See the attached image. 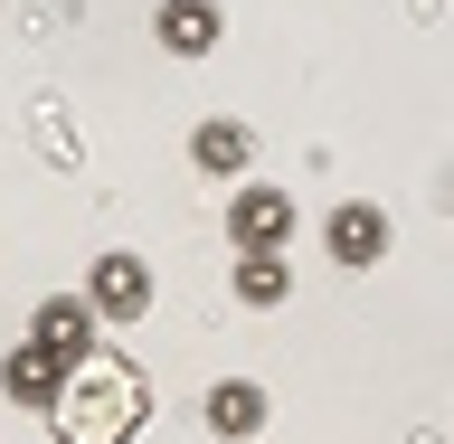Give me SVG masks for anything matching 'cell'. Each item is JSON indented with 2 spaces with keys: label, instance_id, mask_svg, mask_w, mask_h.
<instances>
[{
  "label": "cell",
  "instance_id": "1",
  "mask_svg": "<svg viewBox=\"0 0 454 444\" xmlns=\"http://www.w3.org/2000/svg\"><path fill=\"white\" fill-rule=\"evenodd\" d=\"M294 199L284 190H237L227 199V237H237V255H284V237H294Z\"/></svg>",
  "mask_w": 454,
  "mask_h": 444
},
{
  "label": "cell",
  "instance_id": "2",
  "mask_svg": "<svg viewBox=\"0 0 454 444\" xmlns=\"http://www.w3.org/2000/svg\"><path fill=\"white\" fill-rule=\"evenodd\" d=\"M85 303L105 312V322H133V312H152V265L142 255H95V275H85Z\"/></svg>",
  "mask_w": 454,
  "mask_h": 444
},
{
  "label": "cell",
  "instance_id": "3",
  "mask_svg": "<svg viewBox=\"0 0 454 444\" xmlns=\"http://www.w3.org/2000/svg\"><path fill=\"white\" fill-rule=\"evenodd\" d=\"M322 246H332V265H379L388 255V218L369 199H340L332 218H322Z\"/></svg>",
  "mask_w": 454,
  "mask_h": 444
},
{
  "label": "cell",
  "instance_id": "4",
  "mask_svg": "<svg viewBox=\"0 0 454 444\" xmlns=\"http://www.w3.org/2000/svg\"><path fill=\"white\" fill-rule=\"evenodd\" d=\"M95 322H105L95 303H76V293H48V303H38V350H57V360L76 369L85 350H95Z\"/></svg>",
  "mask_w": 454,
  "mask_h": 444
},
{
  "label": "cell",
  "instance_id": "5",
  "mask_svg": "<svg viewBox=\"0 0 454 444\" xmlns=\"http://www.w3.org/2000/svg\"><path fill=\"white\" fill-rule=\"evenodd\" d=\"M227 38V10L218 0H161V48L170 57H208Z\"/></svg>",
  "mask_w": 454,
  "mask_h": 444
},
{
  "label": "cell",
  "instance_id": "6",
  "mask_svg": "<svg viewBox=\"0 0 454 444\" xmlns=\"http://www.w3.org/2000/svg\"><path fill=\"white\" fill-rule=\"evenodd\" d=\"M0 388L20 397V407H57V397H67V360L28 340V350H10V369H0Z\"/></svg>",
  "mask_w": 454,
  "mask_h": 444
},
{
  "label": "cell",
  "instance_id": "7",
  "mask_svg": "<svg viewBox=\"0 0 454 444\" xmlns=\"http://www.w3.org/2000/svg\"><path fill=\"white\" fill-rule=\"evenodd\" d=\"M190 161L208 170V180H237V170L255 161V133H247V123H227V113H208V123L190 133Z\"/></svg>",
  "mask_w": 454,
  "mask_h": 444
},
{
  "label": "cell",
  "instance_id": "8",
  "mask_svg": "<svg viewBox=\"0 0 454 444\" xmlns=\"http://www.w3.org/2000/svg\"><path fill=\"white\" fill-rule=\"evenodd\" d=\"M208 425H218L227 444H247L255 425H265V388H255V378H218V388H208Z\"/></svg>",
  "mask_w": 454,
  "mask_h": 444
},
{
  "label": "cell",
  "instance_id": "9",
  "mask_svg": "<svg viewBox=\"0 0 454 444\" xmlns=\"http://www.w3.org/2000/svg\"><path fill=\"white\" fill-rule=\"evenodd\" d=\"M284 255H237V303H284Z\"/></svg>",
  "mask_w": 454,
  "mask_h": 444
}]
</instances>
